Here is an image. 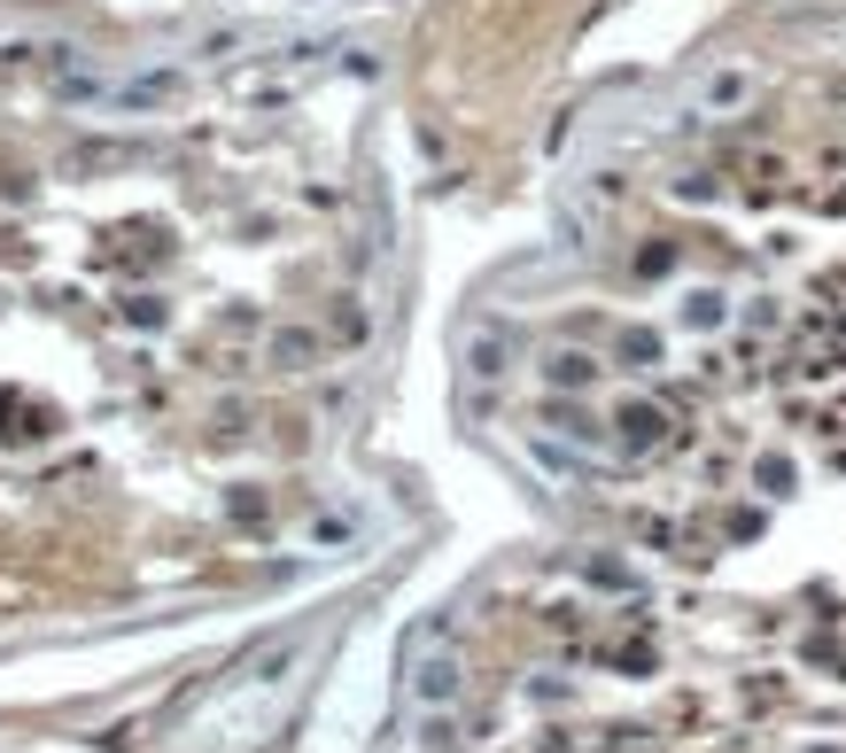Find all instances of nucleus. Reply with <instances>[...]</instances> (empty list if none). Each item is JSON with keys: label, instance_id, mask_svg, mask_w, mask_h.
I'll use <instances>...</instances> for the list:
<instances>
[{"label": "nucleus", "instance_id": "f257e3e1", "mask_svg": "<svg viewBox=\"0 0 846 753\" xmlns=\"http://www.w3.org/2000/svg\"><path fill=\"white\" fill-rule=\"evenodd\" d=\"M179 94H187V71H179V63H156V71L117 79L102 102H109V109H125V117H148V109H164V102H179Z\"/></svg>", "mask_w": 846, "mask_h": 753}, {"label": "nucleus", "instance_id": "f03ea898", "mask_svg": "<svg viewBox=\"0 0 846 753\" xmlns=\"http://www.w3.org/2000/svg\"><path fill=\"white\" fill-rule=\"evenodd\" d=\"M411 699H419V707H443V699H459V660H451V652H428V660L411 668Z\"/></svg>", "mask_w": 846, "mask_h": 753}, {"label": "nucleus", "instance_id": "7ed1b4c3", "mask_svg": "<svg viewBox=\"0 0 846 753\" xmlns=\"http://www.w3.org/2000/svg\"><path fill=\"white\" fill-rule=\"evenodd\" d=\"M614 428H622V443H629V451L668 443V412H660V405H622V420H614Z\"/></svg>", "mask_w": 846, "mask_h": 753}, {"label": "nucleus", "instance_id": "20e7f679", "mask_svg": "<svg viewBox=\"0 0 846 753\" xmlns=\"http://www.w3.org/2000/svg\"><path fill=\"white\" fill-rule=\"evenodd\" d=\"M745 94H753V79H745V71H714V79H707V109H738Z\"/></svg>", "mask_w": 846, "mask_h": 753}, {"label": "nucleus", "instance_id": "39448f33", "mask_svg": "<svg viewBox=\"0 0 846 753\" xmlns=\"http://www.w3.org/2000/svg\"><path fill=\"white\" fill-rule=\"evenodd\" d=\"M311 349H318V342H311V334H272V357H280V365H303V357H311Z\"/></svg>", "mask_w": 846, "mask_h": 753}, {"label": "nucleus", "instance_id": "423d86ee", "mask_svg": "<svg viewBox=\"0 0 846 753\" xmlns=\"http://www.w3.org/2000/svg\"><path fill=\"white\" fill-rule=\"evenodd\" d=\"M683 318H691V326H714V318H722V295H691Z\"/></svg>", "mask_w": 846, "mask_h": 753}, {"label": "nucleus", "instance_id": "0eeeda50", "mask_svg": "<svg viewBox=\"0 0 846 753\" xmlns=\"http://www.w3.org/2000/svg\"><path fill=\"white\" fill-rule=\"evenodd\" d=\"M552 381H591V357H552Z\"/></svg>", "mask_w": 846, "mask_h": 753}]
</instances>
